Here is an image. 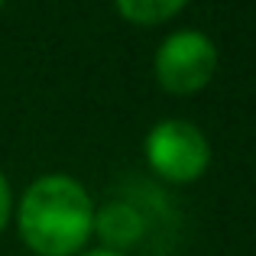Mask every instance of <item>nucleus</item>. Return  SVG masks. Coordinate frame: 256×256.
Instances as JSON below:
<instances>
[{"label":"nucleus","instance_id":"nucleus-8","mask_svg":"<svg viewBox=\"0 0 256 256\" xmlns=\"http://www.w3.org/2000/svg\"><path fill=\"white\" fill-rule=\"evenodd\" d=\"M4 4H6V0H0V10H4Z\"/></svg>","mask_w":256,"mask_h":256},{"label":"nucleus","instance_id":"nucleus-7","mask_svg":"<svg viewBox=\"0 0 256 256\" xmlns=\"http://www.w3.org/2000/svg\"><path fill=\"white\" fill-rule=\"evenodd\" d=\"M78 256H126V253H117V250H107V246H98V250H84Z\"/></svg>","mask_w":256,"mask_h":256},{"label":"nucleus","instance_id":"nucleus-5","mask_svg":"<svg viewBox=\"0 0 256 256\" xmlns=\"http://www.w3.org/2000/svg\"><path fill=\"white\" fill-rule=\"evenodd\" d=\"M114 6L133 26H159L178 16L188 6V0H114Z\"/></svg>","mask_w":256,"mask_h":256},{"label":"nucleus","instance_id":"nucleus-2","mask_svg":"<svg viewBox=\"0 0 256 256\" xmlns=\"http://www.w3.org/2000/svg\"><path fill=\"white\" fill-rule=\"evenodd\" d=\"M143 156L150 169L162 182L172 185H192L211 166V143L204 130L192 120H162L156 124L143 140Z\"/></svg>","mask_w":256,"mask_h":256},{"label":"nucleus","instance_id":"nucleus-3","mask_svg":"<svg viewBox=\"0 0 256 256\" xmlns=\"http://www.w3.org/2000/svg\"><path fill=\"white\" fill-rule=\"evenodd\" d=\"M152 72L162 91L169 94H198L211 84L218 72V46L201 30H175L159 42Z\"/></svg>","mask_w":256,"mask_h":256},{"label":"nucleus","instance_id":"nucleus-1","mask_svg":"<svg viewBox=\"0 0 256 256\" xmlns=\"http://www.w3.org/2000/svg\"><path fill=\"white\" fill-rule=\"evenodd\" d=\"M94 214L98 208L82 182L52 172L26 185L16 227L36 256H78L94 234Z\"/></svg>","mask_w":256,"mask_h":256},{"label":"nucleus","instance_id":"nucleus-4","mask_svg":"<svg viewBox=\"0 0 256 256\" xmlns=\"http://www.w3.org/2000/svg\"><path fill=\"white\" fill-rule=\"evenodd\" d=\"M94 230L100 234L107 250L124 253V246H133L143 234V218H140L136 208L130 204H104L94 214Z\"/></svg>","mask_w":256,"mask_h":256},{"label":"nucleus","instance_id":"nucleus-6","mask_svg":"<svg viewBox=\"0 0 256 256\" xmlns=\"http://www.w3.org/2000/svg\"><path fill=\"white\" fill-rule=\"evenodd\" d=\"M10 214H13V192H10V182H6L4 169H0V234L10 224Z\"/></svg>","mask_w":256,"mask_h":256}]
</instances>
